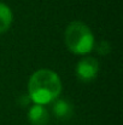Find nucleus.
I'll list each match as a JSON object with an SVG mask.
<instances>
[{"mask_svg":"<svg viewBox=\"0 0 123 125\" xmlns=\"http://www.w3.org/2000/svg\"><path fill=\"white\" fill-rule=\"evenodd\" d=\"M62 92V82L59 75L42 68L32 74L28 83V96L34 104H47L59 97Z\"/></svg>","mask_w":123,"mask_h":125,"instance_id":"obj_1","label":"nucleus"},{"mask_svg":"<svg viewBox=\"0 0 123 125\" xmlns=\"http://www.w3.org/2000/svg\"><path fill=\"white\" fill-rule=\"evenodd\" d=\"M66 47L75 55L89 53L94 46V35L89 27L80 21L71 22L64 33Z\"/></svg>","mask_w":123,"mask_h":125,"instance_id":"obj_2","label":"nucleus"},{"mask_svg":"<svg viewBox=\"0 0 123 125\" xmlns=\"http://www.w3.org/2000/svg\"><path fill=\"white\" fill-rule=\"evenodd\" d=\"M98 72H99V63L93 57L82 58L76 66V75L81 82L84 83L94 80L98 75Z\"/></svg>","mask_w":123,"mask_h":125,"instance_id":"obj_3","label":"nucleus"},{"mask_svg":"<svg viewBox=\"0 0 123 125\" xmlns=\"http://www.w3.org/2000/svg\"><path fill=\"white\" fill-rule=\"evenodd\" d=\"M28 119L32 125H47L49 122V114L43 106L34 104L28 112Z\"/></svg>","mask_w":123,"mask_h":125,"instance_id":"obj_4","label":"nucleus"},{"mask_svg":"<svg viewBox=\"0 0 123 125\" xmlns=\"http://www.w3.org/2000/svg\"><path fill=\"white\" fill-rule=\"evenodd\" d=\"M54 104H53V113L54 115L60 119V120H66L73 115V106L70 104L69 101L66 100H54Z\"/></svg>","mask_w":123,"mask_h":125,"instance_id":"obj_5","label":"nucleus"},{"mask_svg":"<svg viewBox=\"0 0 123 125\" xmlns=\"http://www.w3.org/2000/svg\"><path fill=\"white\" fill-rule=\"evenodd\" d=\"M12 21H13V15L10 6H7L4 2H0V34L10 29Z\"/></svg>","mask_w":123,"mask_h":125,"instance_id":"obj_6","label":"nucleus"},{"mask_svg":"<svg viewBox=\"0 0 123 125\" xmlns=\"http://www.w3.org/2000/svg\"><path fill=\"white\" fill-rule=\"evenodd\" d=\"M110 51H111V46H110L109 42H106V40H103L97 45V52L99 55L104 56V55H107Z\"/></svg>","mask_w":123,"mask_h":125,"instance_id":"obj_7","label":"nucleus"}]
</instances>
